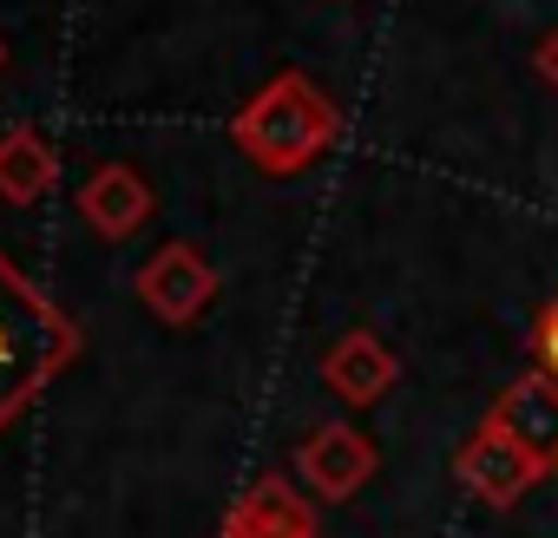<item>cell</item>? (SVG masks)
Wrapping results in <instances>:
<instances>
[{
  "label": "cell",
  "instance_id": "cell-1",
  "mask_svg": "<svg viewBox=\"0 0 558 538\" xmlns=\"http://www.w3.org/2000/svg\"><path fill=\"white\" fill-rule=\"evenodd\" d=\"M80 355V322L0 249V433H8Z\"/></svg>",
  "mask_w": 558,
  "mask_h": 538
},
{
  "label": "cell",
  "instance_id": "cell-2",
  "mask_svg": "<svg viewBox=\"0 0 558 538\" xmlns=\"http://www.w3.org/2000/svg\"><path fill=\"white\" fill-rule=\"evenodd\" d=\"M230 138H236V151L263 171V178H303L316 158H329L336 151V138H342V106L310 80V73H276V80H263L250 99H243V112L230 119Z\"/></svg>",
  "mask_w": 558,
  "mask_h": 538
},
{
  "label": "cell",
  "instance_id": "cell-3",
  "mask_svg": "<svg viewBox=\"0 0 558 538\" xmlns=\"http://www.w3.org/2000/svg\"><path fill=\"white\" fill-rule=\"evenodd\" d=\"M453 479L480 499V505H493V512H506V505H519L538 479H551L499 420H480L466 440H460V453H453Z\"/></svg>",
  "mask_w": 558,
  "mask_h": 538
},
{
  "label": "cell",
  "instance_id": "cell-4",
  "mask_svg": "<svg viewBox=\"0 0 558 538\" xmlns=\"http://www.w3.org/2000/svg\"><path fill=\"white\" fill-rule=\"evenodd\" d=\"M375 466H381L375 440H368L362 427H349V420H323V427H310L303 447H296V479H303L310 499H323V505L355 499V492L375 479Z\"/></svg>",
  "mask_w": 558,
  "mask_h": 538
},
{
  "label": "cell",
  "instance_id": "cell-5",
  "mask_svg": "<svg viewBox=\"0 0 558 538\" xmlns=\"http://www.w3.org/2000/svg\"><path fill=\"white\" fill-rule=\"evenodd\" d=\"M138 303L171 322V329H191L210 303H217V269L197 243H165L151 249V262L138 269Z\"/></svg>",
  "mask_w": 558,
  "mask_h": 538
},
{
  "label": "cell",
  "instance_id": "cell-6",
  "mask_svg": "<svg viewBox=\"0 0 558 538\" xmlns=\"http://www.w3.org/2000/svg\"><path fill=\"white\" fill-rule=\"evenodd\" d=\"M217 538H323V512H316V499L290 473H263L223 512Z\"/></svg>",
  "mask_w": 558,
  "mask_h": 538
},
{
  "label": "cell",
  "instance_id": "cell-7",
  "mask_svg": "<svg viewBox=\"0 0 558 538\" xmlns=\"http://www.w3.org/2000/svg\"><path fill=\"white\" fill-rule=\"evenodd\" d=\"M486 420H499L551 479H558V375H545L538 362L525 375H512L499 388V401L486 407Z\"/></svg>",
  "mask_w": 558,
  "mask_h": 538
},
{
  "label": "cell",
  "instance_id": "cell-8",
  "mask_svg": "<svg viewBox=\"0 0 558 538\" xmlns=\"http://www.w3.org/2000/svg\"><path fill=\"white\" fill-rule=\"evenodd\" d=\"M395 381H401V355L375 329H349L323 349V388L349 407H375Z\"/></svg>",
  "mask_w": 558,
  "mask_h": 538
},
{
  "label": "cell",
  "instance_id": "cell-9",
  "mask_svg": "<svg viewBox=\"0 0 558 538\" xmlns=\"http://www.w3.org/2000/svg\"><path fill=\"white\" fill-rule=\"evenodd\" d=\"M80 217L99 230V236H138L145 223H151V210H158V197H151V184H145V171H132V164H119V158H106L99 171H86V184H80Z\"/></svg>",
  "mask_w": 558,
  "mask_h": 538
},
{
  "label": "cell",
  "instance_id": "cell-10",
  "mask_svg": "<svg viewBox=\"0 0 558 538\" xmlns=\"http://www.w3.org/2000/svg\"><path fill=\"white\" fill-rule=\"evenodd\" d=\"M53 184H60L53 138L34 132V125H14L8 138H0V197H8V204H40Z\"/></svg>",
  "mask_w": 558,
  "mask_h": 538
},
{
  "label": "cell",
  "instance_id": "cell-11",
  "mask_svg": "<svg viewBox=\"0 0 558 538\" xmlns=\"http://www.w3.org/2000/svg\"><path fill=\"white\" fill-rule=\"evenodd\" d=\"M532 362H538L545 375H558V296L532 316Z\"/></svg>",
  "mask_w": 558,
  "mask_h": 538
},
{
  "label": "cell",
  "instance_id": "cell-12",
  "mask_svg": "<svg viewBox=\"0 0 558 538\" xmlns=\"http://www.w3.org/2000/svg\"><path fill=\"white\" fill-rule=\"evenodd\" d=\"M532 66H538V80H545V86L558 93V27H551V34H545L538 47H532Z\"/></svg>",
  "mask_w": 558,
  "mask_h": 538
},
{
  "label": "cell",
  "instance_id": "cell-13",
  "mask_svg": "<svg viewBox=\"0 0 558 538\" xmlns=\"http://www.w3.org/2000/svg\"><path fill=\"white\" fill-rule=\"evenodd\" d=\"M0 66H8V40H0Z\"/></svg>",
  "mask_w": 558,
  "mask_h": 538
}]
</instances>
